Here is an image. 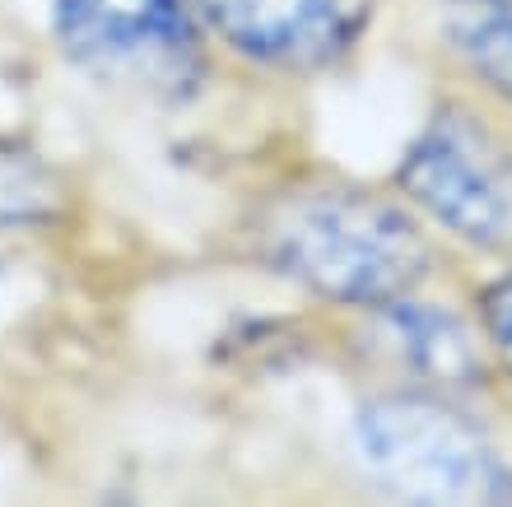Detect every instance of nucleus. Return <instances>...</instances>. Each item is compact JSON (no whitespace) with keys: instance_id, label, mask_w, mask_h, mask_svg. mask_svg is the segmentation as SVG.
<instances>
[{"instance_id":"nucleus-3","label":"nucleus","mask_w":512,"mask_h":507,"mask_svg":"<svg viewBox=\"0 0 512 507\" xmlns=\"http://www.w3.org/2000/svg\"><path fill=\"white\" fill-rule=\"evenodd\" d=\"M350 442L368 480L415 503H512V456L475 401L382 382L354 405Z\"/></svg>"},{"instance_id":"nucleus-1","label":"nucleus","mask_w":512,"mask_h":507,"mask_svg":"<svg viewBox=\"0 0 512 507\" xmlns=\"http://www.w3.org/2000/svg\"><path fill=\"white\" fill-rule=\"evenodd\" d=\"M247 247L256 266L340 312L424 294L452 256L391 182L345 173H303L261 196Z\"/></svg>"},{"instance_id":"nucleus-11","label":"nucleus","mask_w":512,"mask_h":507,"mask_svg":"<svg viewBox=\"0 0 512 507\" xmlns=\"http://www.w3.org/2000/svg\"><path fill=\"white\" fill-rule=\"evenodd\" d=\"M452 5H466V0H452Z\"/></svg>"},{"instance_id":"nucleus-5","label":"nucleus","mask_w":512,"mask_h":507,"mask_svg":"<svg viewBox=\"0 0 512 507\" xmlns=\"http://www.w3.org/2000/svg\"><path fill=\"white\" fill-rule=\"evenodd\" d=\"M210 38L275 75L345 66L378 24V0H191Z\"/></svg>"},{"instance_id":"nucleus-10","label":"nucleus","mask_w":512,"mask_h":507,"mask_svg":"<svg viewBox=\"0 0 512 507\" xmlns=\"http://www.w3.org/2000/svg\"><path fill=\"white\" fill-rule=\"evenodd\" d=\"M0 280H5V261H0Z\"/></svg>"},{"instance_id":"nucleus-9","label":"nucleus","mask_w":512,"mask_h":507,"mask_svg":"<svg viewBox=\"0 0 512 507\" xmlns=\"http://www.w3.org/2000/svg\"><path fill=\"white\" fill-rule=\"evenodd\" d=\"M466 303L480 321V335L489 345L503 396H512V261H499V270L475 284V294Z\"/></svg>"},{"instance_id":"nucleus-6","label":"nucleus","mask_w":512,"mask_h":507,"mask_svg":"<svg viewBox=\"0 0 512 507\" xmlns=\"http://www.w3.org/2000/svg\"><path fill=\"white\" fill-rule=\"evenodd\" d=\"M364 317V354L378 363L382 382H405V387H429L447 396H503L489 345L480 335L471 303H447V298L405 294L396 303L368 307Z\"/></svg>"},{"instance_id":"nucleus-8","label":"nucleus","mask_w":512,"mask_h":507,"mask_svg":"<svg viewBox=\"0 0 512 507\" xmlns=\"http://www.w3.org/2000/svg\"><path fill=\"white\" fill-rule=\"evenodd\" d=\"M70 210V177L28 140L0 135V233H33L61 224Z\"/></svg>"},{"instance_id":"nucleus-7","label":"nucleus","mask_w":512,"mask_h":507,"mask_svg":"<svg viewBox=\"0 0 512 507\" xmlns=\"http://www.w3.org/2000/svg\"><path fill=\"white\" fill-rule=\"evenodd\" d=\"M452 80L512 112V0H466L438 24Z\"/></svg>"},{"instance_id":"nucleus-4","label":"nucleus","mask_w":512,"mask_h":507,"mask_svg":"<svg viewBox=\"0 0 512 507\" xmlns=\"http://www.w3.org/2000/svg\"><path fill=\"white\" fill-rule=\"evenodd\" d=\"M56 47L89 80L182 107L210 80V33L191 0H56Z\"/></svg>"},{"instance_id":"nucleus-2","label":"nucleus","mask_w":512,"mask_h":507,"mask_svg":"<svg viewBox=\"0 0 512 507\" xmlns=\"http://www.w3.org/2000/svg\"><path fill=\"white\" fill-rule=\"evenodd\" d=\"M391 187L447 247L512 261V112L452 80L405 140Z\"/></svg>"}]
</instances>
